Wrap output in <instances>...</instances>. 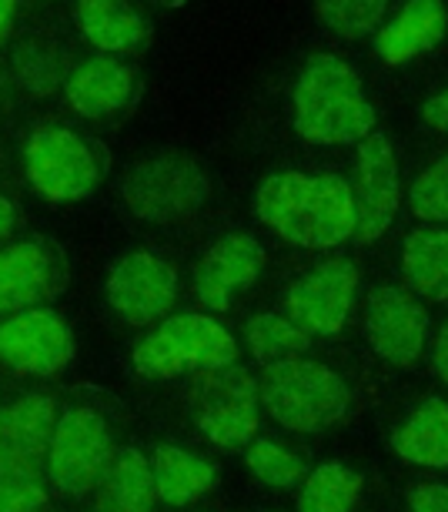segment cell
Wrapping results in <instances>:
<instances>
[{
	"instance_id": "15",
	"label": "cell",
	"mask_w": 448,
	"mask_h": 512,
	"mask_svg": "<svg viewBox=\"0 0 448 512\" xmlns=\"http://www.w3.org/2000/svg\"><path fill=\"white\" fill-rule=\"evenodd\" d=\"M265 268V251L251 235H224L204 251L194 268V295L208 312H228L235 292H245L258 282Z\"/></svg>"
},
{
	"instance_id": "4",
	"label": "cell",
	"mask_w": 448,
	"mask_h": 512,
	"mask_svg": "<svg viewBox=\"0 0 448 512\" xmlns=\"http://www.w3.org/2000/svg\"><path fill=\"white\" fill-rule=\"evenodd\" d=\"M238 362V342L208 315H171L134 345V369L148 379L211 372Z\"/></svg>"
},
{
	"instance_id": "24",
	"label": "cell",
	"mask_w": 448,
	"mask_h": 512,
	"mask_svg": "<svg viewBox=\"0 0 448 512\" xmlns=\"http://www.w3.org/2000/svg\"><path fill=\"white\" fill-rule=\"evenodd\" d=\"M362 499V476L342 462H325L301 479L298 509L305 512H348Z\"/></svg>"
},
{
	"instance_id": "11",
	"label": "cell",
	"mask_w": 448,
	"mask_h": 512,
	"mask_svg": "<svg viewBox=\"0 0 448 512\" xmlns=\"http://www.w3.org/2000/svg\"><path fill=\"white\" fill-rule=\"evenodd\" d=\"M74 359V332L51 308H24L0 322V365L21 375H54Z\"/></svg>"
},
{
	"instance_id": "9",
	"label": "cell",
	"mask_w": 448,
	"mask_h": 512,
	"mask_svg": "<svg viewBox=\"0 0 448 512\" xmlns=\"http://www.w3.org/2000/svg\"><path fill=\"white\" fill-rule=\"evenodd\" d=\"M352 201H355V235L358 245H372L392 228L402 205L395 148L385 131H372L358 141L355 171H352Z\"/></svg>"
},
{
	"instance_id": "21",
	"label": "cell",
	"mask_w": 448,
	"mask_h": 512,
	"mask_svg": "<svg viewBox=\"0 0 448 512\" xmlns=\"http://www.w3.org/2000/svg\"><path fill=\"white\" fill-rule=\"evenodd\" d=\"M392 449L412 466L445 469L448 466V402H418L405 422L392 432Z\"/></svg>"
},
{
	"instance_id": "25",
	"label": "cell",
	"mask_w": 448,
	"mask_h": 512,
	"mask_svg": "<svg viewBox=\"0 0 448 512\" xmlns=\"http://www.w3.org/2000/svg\"><path fill=\"white\" fill-rule=\"evenodd\" d=\"M248 349L261 365H275L288 359H301L311 349V335L305 328H298L288 315L278 312H261L245 328Z\"/></svg>"
},
{
	"instance_id": "31",
	"label": "cell",
	"mask_w": 448,
	"mask_h": 512,
	"mask_svg": "<svg viewBox=\"0 0 448 512\" xmlns=\"http://www.w3.org/2000/svg\"><path fill=\"white\" fill-rule=\"evenodd\" d=\"M405 502L415 512H448V486H442V482H418L415 489H408Z\"/></svg>"
},
{
	"instance_id": "30",
	"label": "cell",
	"mask_w": 448,
	"mask_h": 512,
	"mask_svg": "<svg viewBox=\"0 0 448 512\" xmlns=\"http://www.w3.org/2000/svg\"><path fill=\"white\" fill-rule=\"evenodd\" d=\"M17 81L21 88L34 91V94H51L57 84L64 81V61H61V51L54 47H44V44H27L17 51Z\"/></svg>"
},
{
	"instance_id": "16",
	"label": "cell",
	"mask_w": 448,
	"mask_h": 512,
	"mask_svg": "<svg viewBox=\"0 0 448 512\" xmlns=\"http://www.w3.org/2000/svg\"><path fill=\"white\" fill-rule=\"evenodd\" d=\"M448 31V11L442 0H405L392 21L375 31V54L388 67H402L442 44Z\"/></svg>"
},
{
	"instance_id": "1",
	"label": "cell",
	"mask_w": 448,
	"mask_h": 512,
	"mask_svg": "<svg viewBox=\"0 0 448 512\" xmlns=\"http://www.w3.org/2000/svg\"><path fill=\"white\" fill-rule=\"evenodd\" d=\"M255 215L288 245L328 251L355 235L352 185L338 175L281 171L261 181Z\"/></svg>"
},
{
	"instance_id": "6",
	"label": "cell",
	"mask_w": 448,
	"mask_h": 512,
	"mask_svg": "<svg viewBox=\"0 0 448 512\" xmlns=\"http://www.w3.org/2000/svg\"><path fill=\"white\" fill-rule=\"evenodd\" d=\"M24 171L47 201L87 198L104 178V154L67 128H37L24 144Z\"/></svg>"
},
{
	"instance_id": "35",
	"label": "cell",
	"mask_w": 448,
	"mask_h": 512,
	"mask_svg": "<svg viewBox=\"0 0 448 512\" xmlns=\"http://www.w3.org/2000/svg\"><path fill=\"white\" fill-rule=\"evenodd\" d=\"M14 205L7 198H0V238H7L11 235V228H14Z\"/></svg>"
},
{
	"instance_id": "19",
	"label": "cell",
	"mask_w": 448,
	"mask_h": 512,
	"mask_svg": "<svg viewBox=\"0 0 448 512\" xmlns=\"http://www.w3.org/2000/svg\"><path fill=\"white\" fill-rule=\"evenodd\" d=\"M74 21L84 41L104 54H131L151 37V24L131 0H77Z\"/></svg>"
},
{
	"instance_id": "18",
	"label": "cell",
	"mask_w": 448,
	"mask_h": 512,
	"mask_svg": "<svg viewBox=\"0 0 448 512\" xmlns=\"http://www.w3.org/2000/svg\"><path fill=\"white\" fill-rule=\"evenodd\" d=\"M57 415L61 412L51 395L37 392L0 405V452L47 469V446H51Z\"/></svg>"
},
{
	"instance_id": "20",
	"label": "cell",
	"mask_w": 448,
	"mask_h": 512,
	"mask_svg": "<svg viewBox=\"0 0 448 512\" xmlns=\"http://www.w3.org/2000/svg\"><path fill=\"white\" fill-rule=\"evenodd\" d=\"M94 509H121L144 512L158 506V486H154L151 462L138 449H114L111 459L91 489Z\"/></svg>"
},
{
	"instance_id": "14",
	"label": "cell",
	"mask_w": 448,
	"mask_h": 512,
	"mask_svg": "<svg viewBox=\"0 0 448 512\" xmlns=\"http://www.w3.org/2000/svg\"><path fill=\"white\" fill-rule=\"evenodd\" d=\"M365 338L378 359L408 369L428 345V312L402 288H375L365 305Z\"/></svg>"
},
{
	"instance_id": "3",
	"label": "cell",
	"mask_w": 448,
	"mask_h": 512,
	"mask_svg": "<svg viewBox=\"0 0 448 512\" xmlns=\"http://www.w3.org/2000/svg\"><path fill=\"white\" fill-rule=\"evenodd\" d=\"M261 409L288 432H321L348 409V385L328 365L311 359H288L265 365L258 382Z\"/></svg>"
},
{
	"instance_id": "13",
	"label": "cell",
	"mask_w": 448,
	"mask_h": 512,
	"mask_svg": "<svg viewBox=\"0 0 448 512\" xmlns=\"http://www.w3.org/2000/svg\"><path fill=\"white\" fill-rule=\"evenodd\" d=\"M358 295V268L348 258L321 262L285 292V315L308 335H338Z\"/></svg>"
},
{
	"instance_id": "8",
	"label": "cell",
	"mask_w": 448,
	"mask_h": 512,
	"mask_svg": "<svg viewBox=\"0 0 448 512\" xmlns=\"http://www.w3.org/2000/svg\"><path fill=\"white\" fill-rule=\"evenodd\" d=\"M114 452L111 429L94 409H67L57 415L51 446H47V479L61 496L87 499Z\"/></svg>"
},
{
	"instance_id": "34",
	"label": "cell",
	"mask_w": 448,
	"mask_h": 512,
	"mask_svg": "<svg viewBox=\"0 0 448 512\" xmlns=\"http://www.w3.org/2000/svg\"><path fill=\"white\" fill-rule=\"evenodd\" d=\"M14 14H17V0H0V44L7 41V34H11Z\"/></svg>"
},
{
	"instance_id": "17",
	"label": "cell",
	"mask_w": 448,
	"mask_h": 512,
	"mask_svg": "<svg viewBox=\"0 0 448 512\" xmlns=\"http://www.w3.org/2000/svg\"><path fill=\"white\" fill-rule=\"evenodd\" d=\"M67 104L81 118H107L128 108L134 98V71L118 57H91L64 84Z\"/></svg>"
},
{
	"instance_id": "23",
	"label": "cell",
	"mask_w": 448,
	"mask_h": 512,
	"mask_svg": "<svg viewBox=\"0 0 448 512\" xmlns=\"http://www.w3.org/2000/svg\"><path fill=\"white\" fill-rule=\"evenodd\" d=\"M151 472H154V486H158V499L164 506H191V502H198L214 486L211 462L174 446L154 449Z\"/></svg>"
},
{
	"instance_id": "22",
	"label": "cell",
	"mask_w": 448,
	"mask_h": 512,
	"mask_svg": "<svg viewBox=\"0 0 448 512\" xmlns=\"http://www.w3.org/2000/svg\"><path fill=\"white\" fill-rule=\"evenodd\" d=\"M402 275L415 295L448 302V225L415 228L402 245Z\"/></svg>"
},
{
	"instance_id": "29",
	"label": "cell",
	"mask_w": 448,
	"mask_h": 512,
	"mask_svg": "<svg viewBox=\"0 0 448 512\" xmlns=\"http://www.w3.org/2000/svg\"><path fill=\"white\" fill-rule=\"evenodd\" d=\"M412 215L432 225H448V158L428 164V168L412 181L408 195Z\"/></svg>"
},
{
	"instance_id": "12",
	"label": "cell",
	"mask_w": 448,
	"mask_h": 512,
	"mask_svg": "<svg viewBox=\"0 0 448 512\" xmlns=\"http://www.w3.org/2000/svg\"><path fill=\"white\" fill-rule=\"evenodd\" d=\"M67 288V258L47 238L0 248V315L54 302Z\"/></svg>"
},
{
	"instance_id": "2",
	"label": "cell",
	"mask_w": 448,
	"mask_h": 512,
	"mask_svg": "<svg viewBox=\"0 0 448 512\" xmlns=\"http://www.w3.org/2000/svg\"><path fill=\"white\" fill-rule=\"evenodd\" d=\"M295 131L318 148L358 144L375 131V108L362 88V77L335 54H315L301 67L295 94Z\"/></svg>"
},
{
	"instance_id": "28",
	"label": "cell",
	"mask_w": 448,
	"mask_h": 512,
	"mask_svg": "<svg viewBox=\"0 0 448 512\" xmlns=\"http://www.w3.org/2000/svg\"><path fill=\"white\" fill-rule=\"evenodd\" d=\"M245 466L251 469V476L261 479L271 489H295L301 486V479L308 476L305 459L295 456V452L285 446H275V442H268V439L248 442Z\"/></svg>"
},
{
	"instance_id": "5",
	"label": "cell",
	"mask_w": 448,
	"mask_h": 512,
	"mask_svg": "<svg viewBox=\"0 0 448 512\" xmlns=\"http://www.w3.org/2000/svg\"><path fill=\"white\" fill-rule=\"evenodd\" d=\"M211 195L208 171L198 158L181 151L154 154L148 161H138L121 181V198L131 208V215L151 225H174L198 211Z\"/></svg>"
},
{
	"instance_id": "36",
	"label": "cell",
	"mask_w": 448,
	"mask_h": 512,
	"mask_svg": "<svg viewBox=\"0 0 448 512\" xmlns=\"http://www.w3.org/2000/svg\"><path fill=\"white\" fill-rule=\"evenodd\" d=\"M158 4H164V7H181L184 0H158Z\"/></svg>"
},
{
	"instance_id": "7",
	"label": "cell",
	"mask_w": 448,
	"mask_h": 512,
	"mask_svg": "<svg viewBox=\"0 0 448 512\" xmlns=\"http://www.w3.org/2000/svg\"><path fill=\"white\" fill-rule=\"evenodd\" d=\"M261 395L258 382L248 369L224 365V369L201 372L191 389V412L201 436L218 449L248 446L258 432Z\"/></svg>"
},
{
	"instance_id": "32",
	"label": "cell",
	"mask_w": 448,
	"mask_h": 512,
	"mask_svg": "<svg viewBox=\"0 0 448 512\" xmlns=\"http://www.w3.org/2000/svg\"><path fill=\"white\" fill-rule=\"evenodd\" d=\"M422 121H425L432 131L448 134V88H445V91H438L435 98H428V101H425Z\"/></svg>"
},
{
	"instance_id": "26",
	"label": "cell",
	"mask_w": 448,
	"mask_h": 512,
	"mask_svg": "<svg viewBox=\"0 0 448 512\" xmlns=\"http://www.w3.org/2000/svg\"><path fill=\"white\" fill-rule=\"evenodd\" d=\"M44 476L47 469L0 452V512H27L51 506V492L44 486Z\"/></svg>"
},
{
	"instance_id": "33",
	"label": "cell",
	"mask_w": 448,
	"mask_h": 512,
	"mask_svg": "<svg viewBox=\"0 0 448 512\" xmlns=\"http://www.w3.org/2000/svg\"><path fill=\"white\" fill-rule=\"evenodd\" d=\"M432 369L442 382H448V322L438 328L435 342H432Z\"/></svg>"
},
{
	"instance_id": "10",
	"label": "cell",
	"mask_w": 448,
	"mask_h": 512,
	"mask_svg": "<svg viewBox=\"0 0 448 512\" xmlns=\"http://www.w3.org/2000/svg\"><path fill=\"white\" fill-rule=\"evenodd\" d=\"M178 302V272L154 251H128L107 275V305L134 328L171 315Z\"/></svg>"
},
{
	"instance_id": "27",
	"label": "cell",
	"mask_w": 448,
	"mask_h": 512,
	"mask_svg": "<svg viewBox=\"0 0 448 512\" xmlns=\"http://www.w3.org/2000/svg\"><path fill=\"white\" fill-rule=\"evenodd\" d=\"M388 4L392 0H315V11L331 34L358 41V37L375 34L385 24Z\"/></svg>"
}]
</instances>
